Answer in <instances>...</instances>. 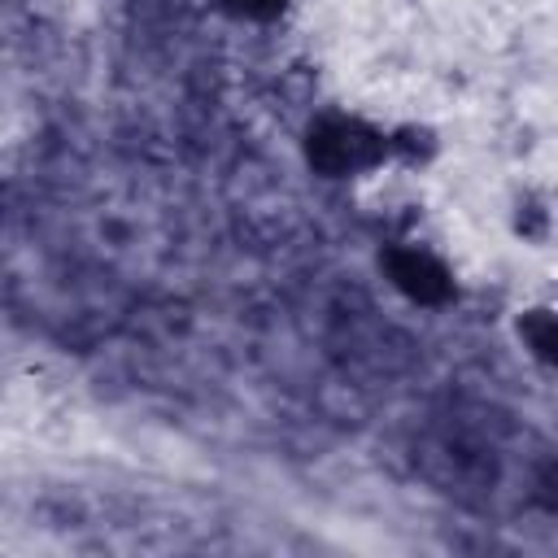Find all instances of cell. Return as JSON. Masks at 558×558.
<instances>
[{"instance_id": "obj_3", "label": "cell", "mask_w": 558, "mask_h": 558, "mask_svg": "<svg viewBox=\"0 0 558 558\" xmlns=\"http://www.w3.org/2000/svg\"><path fill=\"white\" fill-rule=\"evenodd\" d=\"M514 336L541 366L558 371V305H527L514 318Z\"/></svg>"}, {"instance_id": "obj_4", "label": "cell", "mask_w": 558, "mask_h": 558, "mask_svg": "<svg viewBox=\"0 0 558 558\" xmlns=\"http://www.w3.org/2000/svg\"><path fill=\"white\" fill-rule=\"evenodd\" d=\"M436 153H440V135L427 122H397V126H388V157L401 161L405 170L432 166Z\"/></svg>"}, {"instance_id": "obj_6", "label": "cell", "mask_w": 558, "mask_h": 558, "mask_svg": "<svg viewBox=\"0 0 558 558\" xmlns=\"http://www.w3.org/2000/svg\"><path fill=\"white\" fill-rule=\"evenodd\" d=\"M222 4L240 17H275L283 9V0H222Z\"/></svg>"}, {"instance_id": "obj_1", "label": "cell", "mask_w": 558, "mask_h": 558, "mask_svg": "<svg viewBox=\"0 0 558 558\" xmlns=\"http://www.w3.org/2000/svg\"><path fill=\"white\" fill-rule=\"evenodd\" d=\"M305 161L327 179L366 174L388 161V131L353 113H323L305 131Z\"/></svg>"}, {"instance_id": "obj_2", "label": "cell", "mask_w": 558, "mask_h": 558, "mask_svg": "<svg viewBox=\"0 0 558 558\" xmlns=\"http://www.w3.org/2000/svg\"><path fill=\"white\" fill-rule=\"evenodd\" d=\"M384 262H388L392 288L405 292L410 301L440 305V301L453 296V275H449V266L432 248H423V244H397V248L384 253Z\"/></svg>"}, {"instance_id": "obj_5", "label": "cell", "mask_w": 558, "mask_h": 558, "mask_svg": "<svg viewBox=\"0 0 558 558\" xmlns=\"http://www.w3.org/2000/svg\"><path fill=\"white\" fill-rule=\"evenodd\" d=\"M510 231H514V240H523L532 248L549 244V235H554V209H549L545 192L523 187L514 196V205H510Z\"/></svg>"}]
</instances>
